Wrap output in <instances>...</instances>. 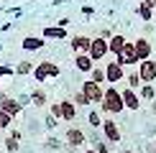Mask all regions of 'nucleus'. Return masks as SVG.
<instances>
[{
	"mask_svg": "<svg viewBox=\"0 0 156 153\" xmlns=\"http://www.w3.org/2000/svg\"><path fill=\"white\" fill-rule=\"evenodd\" d=\"M100 110H102V112H110V115L126 110V105H123V97H120V89H118V87H113V84L105 87V92H102V102H100Z\"/></svg>",
	"mask_w": 156,
	"mask_h": 153,
	"instance_id": "1",
	"label": "nucleus"
},
{
	"mask_svg": "<svg viewBox=\"0 0 156 153\" xmlns=\"http://www.w3.org/2000/svg\"><path fill=\"white\" fill-rule=\"evenodd\" d=\"M80 92L87 97L90 105H92V102H102V92H105V89H102L100 84H95L92 79H87V82H82V89H80Z\"/></svg>",
	"mask_w": 156,
	"mask_h": 153,
	"instance_id": "2",
	"label": "nucleus"
},
{
	"mask_svg": "<svg viewBox=\"0 0 156 153\" xmlns=\"http://www.w3.org/2000/svg\"><path fill=\"white\" fill-rule=\"evenodd\" d=\"M108 54H110V51H108V38H92L90 51H87L90 59H92V61H100V59H105Z\"/></svg>",
	"mask_w": 156,
	"mask_h": 153,
	"instance_id": "3",
	"label": "nucleus"
},
{
	"mask_svg": "<svg viewBox=\"0 0 156 153\" xmlns=\"http://www.w3.org/2000/svg\"><path fill=\"white\" fill-rule=\"evenodd\" d=\"M105 79H108V84L115 87V82H123V79H126V69H123L118 61H108V66H105Z\"/></svg>",
	"mask_w": 156,
	"mask_h": 153,
	"instance_id": "4",
	"label": "nucleus"
},
{
	"mask_svg": "<svg viewBox=\"0 0 156 153\" xmlns=\"http://www.w3.org/2000/svg\"><path fill=\"white\" fill-rule=\"evenodd\" d=\"M138 76L144 84H151V82L156 79V61L146 59V61H138Z\"/></svg>",
	"mask_w": 156,
	"mask_h": 153,
	"instance_id": "5",
	"label": "nucleus"
},
{
	"mask_svg": "<svg viewBox=\"0 0 156 153\" xmlns=\"http://www.w3.org/2000/svg\"><path fill=\"white\" fill-rule=\"evenodd\" d=\"M34 76H36V82H44L46 76H59V66L51 64V61H41V64L34 69Z\"/></svg>",
	"mask_w": 156,
	"mask_h": 153,
	"instance_id": "6",
	"label": "nucleus"
},
{
	"mask_svg": "<svg viewBox=\"0 0 156 153\" xmlns=\"http://www.w3.org/2000/svg\"><path fill=\"white\" fill-rule=\"evenodd\" d=\"M102 133H105V138L110 140V143H120V127L118 123H115L113 117H108V120H102Z\"/></svg>",
	"mask_w": 156,
	"mask_h": 153,
	"instance_id": "7",
	"label": "nucleus"
},
{
	"mask_svg": "<svg viewBox=\"0 0 156 153\" xmlns=\"http://www.w3.org/2000/svg\"><path fill=\"white\" fill-rule=\"evenodd\" d=\"M115 61H118L123 69H126V66H133V64H138V59H136V51H133V43H131V41H128V43H126V49H123L120 54L115 56Z\"/></svg>",
	"mask_w": 156,
	"mask_h": 153,
	"instance_id": "8",
	"label": "nucleus"
},
{
	"mask_svg": "<svg viewBox=\"0 0 156 153\" xmlns=\"http://www.w3.org/2000/svg\"><path fill=\"white\" fill-rule=\"evenodd\" d=\"M133 51H136V59H138V61L151 59V41H148V38H138V41H133Z\"/></svg>",
	"mask_w": 156,
	"mask_h": 153,
	"instance_id": "9",
	"label": "nucleus"
},
{
	"mask_svg": "<svg viewBox=\"0 0 156 153\" xmlns=\"http://www.w3.org/2000/svg\"><path fill=\"white\" fill-rule=\"evenodd\" d=\"M120 97H123V105H126L128 110H136V112H138V107H141L138 92H133V89H120Z\"/></svg>",
	"mask_w": 156,
	"mask_h": 153,
	"instance_id": "10",
	"label": "nucleus"
},
{
	"mask_svg": "<svg viewBox=\"0 0 156 153\" xmlns=\"http://www.w3.org/2000/svg\"><path fill=\"white\" fill-rule=\"evenodd\" d=\"M126 36H120V33H115V36H110L108 38V51H110V54H115V56H118L120 54V51L123 49H126Z\"/></svg>",
	"mask_w": 156,
	"mask_h": 153,
	"instance_id": "11",
	"label": "nucleus"
},
{
	"mask_svg": "<svg viewBox=\"0 0 156 153\" xmlns=\"http://www.w3.org/2000/svg\"><path fill=\"white\" fill-rule=\"evenodd\" d=\"M59 105H62V120H67V123H72V120L77 117V105H74V102H69V100L59 102Z\"/></svg>",
	"mask_w": 156,
	"mask_h": 153,
	"instance_id": "12",
	"label": "nucleus"
},
{
	"mask_svg": "<svg viewBox=\"0 0 156 153\" xmlns=\"http://www.w3.org/2000/svg\"><path fill=\"white\" fill-rule=\"evenodd\" d=\"M90 43H92V38H87V36H74L72 38V49L77 51V54H87Z\"/></svg>",
	"mask_w": 156,
	"mask_h": 153,
	"instance_id": "13",
	"label": "nucleus"
},
{
	"mask_svg": "<svg viewBox=\"0 0 156 153\" xmlns=\"http://www.w3.org/2000/svg\"><path fill=\"white\" fill-rule=\"evenodd\" d=\"M74 64H77V69H80V72H92V69H95V61L90 59L87 54H77Z\"/></svg>",
	"mask_w": 156,
	"mask_h": 153,
	"instance_id": "14",
	"label": "nucleus"
},
{
	"mask_svg": "<svg viewBox=\"0 0 156 153\" xmlns=\"http://www.w3.org/2000/svg\"><path fill=\"white\" fill-rule=\"evenodd\" d=\"M67 140H69V145L77 148V145L84 143V133L80 130V127H69V130H67Z\"/></svg>",
	"mask_w": 156,
	"mask_h": 153,
	"instance_id": "15",
	"label": "nucleus"
},
{
	"mask_svg": "<svg viewBox=\"0 0 156 153\" xmlns=\"http://www.w3.org/2000/svg\"><path fill=\"white\" fill-rule=\"evenodd\" d=\"M21 107H23V105H21L18 100H10V97H8V100H5V105L0 107V110H5V112H8L10 117H13V115H18V112H21Z\"/></svg>",
	"mask_w": 156,
	"mask_h": 153,
	"instance_id": "16",
	"label": "nucleus"
},
{
	"mask_svg": "<svg viewBox=\"0 0 156 153\" xmlns=\"http://www.w3.org/2000/svg\"><path fill=\"white\" fill-rule=\"evenodd\" d=\"M90 79H92L95 84H100V87H102V84L108 82V79H105V69H102V66H95L92 72H90Z\"/></svg>",
	"mask_w": 156,
	"mask_h": 153,
	"instance_id": "17",
	"label": "nucleus"
},
{
	"mask_svg": "<svg viewBox=\"0 0 156 153\" xmlns=\"http://www.w3.org/2000/svg\"><path fill=\"white\" fill-rule=\"evenodd\" d=\"M41 46H44V41H41V38H36V36L23 38V49L26 51H34V49H41Z\"/></svg>",
	"mask_w": 156,
	"mask_h": 153,
	"instance_id": "18",
	"label": "nucleus"
},
{
	"mask_svg": "<svg viewBox=\"0 0 156 153\" xmlns=\"http://www.w3.org/2000/svg\"><path fill=\"white\" fill-rule=\"evenodd\" d=\"M126 79H128V89H133V92H136V87H141V84H144V82H141V76H138V72L126 74Z\"/></svg>",
	"mask_w": 156,
	"mask_h": 153,
	"instance_id": "19",
	"label": "nucleus"
},
{
	"mask_svg": "<svg viewBox=\"0 0 156 153\" xmlns=\"http://www.w3.org/2000/svg\"><path fill=\"white\" fill-rule=\"evenodd\" d=\"M138 15L144 18V21H154V10L148 8L146 3H138Z\"/></svg>",
	"mask_w": 156,
	"mask_h": 153,
	"instance_id": "20",
	"label": "nucleus"
},
{
	"mask_svg": "<svg viewBox=\"0 0 156 153\" xmlns=\"http://www.w3.org/2000/svg\"><path fill=\"white\" fill-rule=\"evenodd\" d=\"M31 100H34V105L38 107V105H44L46 102V94H44V89H34L31 92Z\"/></svg>",
	"mask_w": 156,
	"mask_h": 153,
	"instance_id": "21",
	"label": "nucleus"
},
{
	"mask_svg": "<svg viewBox=\"0 0 156 153\" xmlns=\"http://www.w3.org/2000/svg\"><path fill=\"white\" fill-rule=\"evenodd\" d=\"M44 36L46 38H64V28H46Z\"/></svg>",
	"mask_w": 156,
	"mask_h": 153,
	"instance_id": "22",
	"label": "nucleus"
},
{
	"mask_svg": "<svg viewBox=\"0 0 156 153\" xmlns=\"http://www.w3.org/2000/svg\"><path fill=\"white\" fill-rule=\"evenodd\" d=\"M10 123H13V117L5 110H0V130H5V127H10Z\"/></svg>",
	"mask_w": 156,
	"mask_h": 153,
	"instance_id": "23",
	"label": "nucleus"
},
{
	"mask_svg": "<svg viewBox=\"0 0 156 153\" xmlns=\"http://www.w3.org/2000/svg\"><path fill=\"white\" fill-rule=\"evenodd\" d=\"M90 125H92V127L102 125V117H100V112H97V110H92V112H90Z\"/></svg>",
	"mask_w": 156,
	"mask_h": 153,
	"instance_id": "24",
	"label": "nucleus"
},
{
	"mask_svg": "<svg viewBox=\"0 0 156 153\" xmlns=\"http://www.w3.org/2000/svg\"><path fill=\"white\" fill-rule=\"evenodd\" d=\"M49 110H51V117L62 120V105H59V102H51V107H49Z\"/></svg>",
	"mask_w": 156,
	"mask_h": 153,
	"instance_id": "25",
	"label": "nucleus"
},
{
	"mask_svg": "<svg viewBox=\"0 0 156 153\" xmlns=\"http://www.w3.org/2000/svg\"><path fill=\"white\" fill-rule=\"evenodd\" d=\"M138 97H144V100H151V97H154V89H151V87L146 84L144 89H141V94H138Z\"/></svg>",
	"mask_w": 156,
	"mask_h": 153,
	"instance_id": "26",
	"label": "nucleus"
},
{
	"mask_svg": "<svg viewBox=\"0 0 156 153\" xmlns=\"http://www.w3.org/2000/svg\"><path fill=\"white\" fill-rule=\"evenodd\" d=\"M72 102H74V105H90V102H87V97H84V94H82V92H77Z\"/></svg>",
	"mask_w": 156,
	"mask_h": 153,
	"instance_id": "27",
	"label": "nucleus"
},
{
	"mask_svg": "<svg viewBox=\"0 0 156 153\" xmlns=\"http://www.w3.org/2000/svg\"><path fill=\"white\" fill-rule=\"evenodd\" d=\"M18 74H26V72H31V64L28 61H23V64H18V69H16Z\"/></svg>",
	"mask_w": 156,
	"mask_h": 153,
	"instance_id": "28",
	"label": "nucleus"
},
{
	"mask_svg": "<svg viewBox=\"0 0 156 153\" xmlns=\"http://www.w3.org/2000/svg\"><path fill=\"white\" fill-rule=\"evenodd\" d=\"M5 100H8V94H5V92H0V107L5 105Z\"/></svg>",
	"mask_w": 156,
	"mask_h": 153,
	"instance_id": "29",
	"label": "nucleus"
},
{
	"mask_svg": "<svg viewBox=\"0 0 156 153\" xmlns=\"http://www.w3.org/2000/svg\"><path fill=\"white\" fill-rule=\"evenodd\" d=\"M144 3H146V5H148V8H151V10L156 8V0H144Z\"/></svg>",
	"mask_w": 156,
	"mask_h": 153,
	"instance_id": "30",
	"label": "nucleus"
},
{
	"mask_svg": "<svg viewBox=\"0 0 156 153\" xmlns=\"http://www.w3.org/2000/svg\"><path fill=\"white\" fill-rule=\"evenodd\" d=\"M84 153H95V151H92V148H87V151H84Z\"/></svg>",
	"mask_w": 156,
	"mask_h": 153,
	"instance_id": "31",
	"label": "nucleus"
},
{
	"mask_svg": "<svg viewBox=\"0 0 156 153\" xmlns=\"http://www.w3.org/2000/svg\"><path fill=\"white\" fill-rule=\"evenodd\" d=\"M123 153H133V151H123Z\"/></svg>",
	"mask_w": 156,
	"mask_h": 153,
	"instance_id": "32",
	"label": "nucleus"
},
{
	"mask_svg": "<svg viewBox=\"0 0 156 153\" xmlns=\"http://www.w3.org/2000/svg\"><path fill=\"white\" fill-rule=\"evenodd\" d=\"M0 92H3V84H0Z\"/></svg>",
	"mask_w": 156,
	"mask_h": 153,
	"instance_id": "33",
	"label": "nucleus"
}]
</instances>
